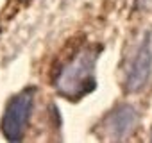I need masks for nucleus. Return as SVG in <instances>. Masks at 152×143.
Returning <instances> with one entry per match:
<instances>
[{"instance_id": "f257e3e1", "label": "nucleus", "mask_w": 152, "mask_h": 143, "mask_svg": "<svg viewBox=\"0 0 152 143\" xmlns=\"http://www.w3.org/2000/svg\"><path fill=\"white\" fill-rule=\"evenodd\" d=\"M97 50L83 48L75 54L56 77V88L68 98H79L95 88Z\"/></svg>"}, {"instance_id": "f03ea898", "label": "nucleus", "mask_w": 152, "mask_h": 143, "mask_svg": "<svg viewBox=\"0 0 152 143\" xmlns=\"http://www.w3.org/2000/svg\"><path fill=\"white\" fill-rule=\"evenodd\" d=\"M34 106V90H23L16 97L11 98V102L6 107L4 118H2V132L9 141H20L23 138L25 127L29 123V116L32 113Z\"/></svg>"}, {"instance_id": "7ed1b4c3", "label": "nucleus", "mask_w": 152, "mask_h": 143, "mask_svg": "<svg viewBox=\"0 0 152 143\" xmlns=\"http://www.w3.org/2000/svg\"><path fill=\"white\" fill-rule=\"evenodd\" d=\"M150 74H152V32H147L129 68V75L125 82L127 91L136 93L143 90L150 79Z\"/></svg>"}, {"instance_id": "20e7f679", "label": "nucleus", "mask_w": 152, "mask_h": 143, "mask_svg": "<svg viewBox=\"0 0 152 143\" xmlns=\"http://www.w3.org/2000/svg\"><path fill=\"white\" fill-rule=\"evenodd\" d=\"M138 123V111L129 106H118L106 120V131L113 136V138H124L127 136Z\"/></svg>"}, {"instance_id": "39448f33", "label": "nucleus", "mask_w": 152, "mask_h": 143, "mask_svg": "<svg viewBox=\"0 0 152 143\" xmlns=\"http://www.w3.org/2000/svg\"><path fill=\"white\" fill-rule=\"evenodd\" d=\"M150 139H152V138H150Z\"/></svg>"}]
</instances>
